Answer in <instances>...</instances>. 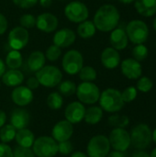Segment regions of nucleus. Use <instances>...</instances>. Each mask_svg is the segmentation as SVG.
<instances>
[{
  "instance_id": "obj_3",
  "label": "nucleus",
  "mask_w": 156,
  "mask_h": 157,
  "mask_svg": "<svg viewBox=\"0 0 156 157\" xmlns=\"http://www.w3.org/2000/svg\"><path fill=\"white\" fill-rule=\"evenodd\" d=\"M36 77L40 85L45 87L57 86L63 79L61 70L53 65H44L40 70L36 72Z\"/></svg>"
},
{
  "instance_id": "obj_12",
  "label": "nucleus",
  "mask_w": 156,
  "mask_h": 157,
  "mask_svg": "<svg viewBox=\"0 0 156 157\" xmlns=\"http://www.w3.org/2000/svg\"><path fill=\"white\" fill-rule=\"evenodd\" d=\"M29 40V34L27 29L18 26L12 29L8 34V44L12 50H21L27 46Z\"/></svg>"
},
{
  "instance_id": "obj_22",
  "label": "nucleus",
  "mask_w": 156,
  "mask_h": 157,
  "mask_svg": "<svg viewBox=\"0 0 156 157\" xmlns=\"http://www.w3.org/2000/svg\"><path fill=\"white\" fill-rule=\"evenodd\" d=\"M1 77L2 82L6 86L12 87L20 86L24 81V75L18 69H9L8 71H6Z\"/></svg>"
},
{
  "instance_id": "obj_45",
  "label": "nucleus",
  "mask_w": 156,
  "mask_h": 157,
  "mask_svg": "<svg viewBox=\"0 0 156 157\" xmlns=\"http://www.w3.org/2000/svg\"><path fill=\"white\" fill-rule=\"evenodd\" d=\"M6 119H7V117H6V112L0 109V129H1L5 124H6Z\"/></svg>"
},
{
  "instance_id": "obj_11",
  "label": "nucleus",
  "mask_w": 156,
  "mask_h": 157,
  "mask_svg": "<svg viewBox=\"0 0 156 157\" xmlns=\"http://www.w3.org/2000/svg\"><path fill=\"white\" fill-rule=\"evenodd\" d=\"M108 141L110 147L116 151L125 152L131 146V135L123 128H115L111 131Z\"/></svg>"
},
{
  "instance_id": "obj_26",
  "label": "nucleus",
  "mask_w": 156,
  "mask_h": 157,
  "mask_svg": "<svg viewBox=\"0 0 156 157\" xmlns=\"http://www.w3.org/2000/svg\"><path fill=\"white\" fill-rule=\"evenodd\" d=\"M103 118V109L97 106H92L86 109L84 120L87 124L95 125L100 122Z\"/></svg>"
},
{
  "instance_id": "obj_44",
  "label": "nucleus",
  "mask_w": 156,
  "mask_h": 157,
  "mask_svg": "<svg viewBox=\"0 0 156 157\" xmlns=\"http://www.w3.org/2000/svg\"><path fill=\"white\" fill-rule=\"evenodd\" d=\"M7 27H8V23L6 17L2 13H0V35L4 34L6 31Z\"/></svg>"
},
{
  "instance_id": "obj_1",
  "label": "nucleus",
  "mask_w": 156,
  "mask_h": 157,
  "mask_svg": "<svg viewBox=\"0 0 156 157\" xmlns=\"http://www.w3.org/2000/svg\"><path fill=\"white\" fill-rule=\"evenodd\" d=\"M120 12L118 8L110 4L101 6L94 16V24L99 31L109 32L117 28L120 22Z\"/></svg>"
},
{
  "instance_id": "obj_37",
  "label": "nucleus",
  "mask_w": 156,
  "mask_h": 157,
  "mask_svg": "<svg viewBox=\"0 0 156 157\" xmlns=\"http://www.w3.org/2000/svg\"><path fill=\"white\" fill-rule=\"evenodd\" d=\"M121 97L124 103H130L133 101L137 97V88H135L134 86H129L125 88L121 93Z\"/></svg>"
},
{
  "instance_id": "obj_10",
  "label": "nucleus",
  "mask_w": 156,
  "mask_h": 157,
  "mask_svg": "<svg viewBox=\"0 0 156 157\" xmlns=\"http://www.w3.org/2000/svg\"><path fill=\"white\" fill-rule=\"evenodd\" d=\"M65 17L74 23H81L88 18L89 10L81 1H72L64 7Z\"/></svg>"
},
{
  "instance_id": "obj_24",
  "label": "nucleus",
  "mask_w": 156,
  "mask_h": 157,
  "mask_svg": "<svg viewBox=\"0 0 156 157\" xmlns=\"http://www.w3.org/2000/svg\"><path fill=\"white\" fill-rule=\"evenodd\" d=\"M45 62H46L45 54L40 51H34L28 57L27 65L30 71L36 73L45 65Z\"/></svg>"
},
{
  "instance_id": "obj_28",
  "label": "nucleus",
  "mask_w": 156,
  "mask_h": 157,
  "mask_svg": "<svg viewBox=\"0 0 156 157\" xmlns=\"http://www.w3.org/2000/svg\"><path fill=\"white\" fill-rule=\"evenodd\" d=\"M97 31V28L93 21L91 20H85L79 23L77 27V33L79 37L82 39H90L92 38Z\"/></svg>"
},
{
  "instance_id": "obj_9",
  "label": "nucleus",
  "mask_w": 156,
  "mask_h": 157,
  "mask_svg": "<svg viewBox=\"0 0 156 157\" xmlns=\"http://www.w3.org/2000/svg\"><path fill=\"white\" fill-rule=\"evenodd\" d=\"M62 66L64 72L68 75H77L84 66V58L82 53L77 50L68 51L63 58Z\"/></svg>"
},
{
  "instance_id": "obj_29",
  "label": "nucleus",
  "mask_w": 156,
  "mask_h": 157,
  "mask_svg": "<svg viewBox=\"0 0 156 157\" xmlns=\"http://www.w3.org/2000/svg\"><path fill=\"white\" fill-rule=\"evenodd\" d=\"M16 132L17 130L11 124L4 125L0 129V141L3 144H7L12 142L15 139Z\"/></svg>"
},
{
  "instance_id": "obj_19",
  "label": "nucleus",
  "mask_w": 156,
  "mask_h": 157,
  "mask_svg": "<svg viewBox=\"0 0 156 157\" xmlns=\"http://www.w3.org/2000/svg\"><path fill=\"white\" fill-rule=\"evenodd\" d=\"M103 66L107 69H115L120 63V55L117 50L108 47L103 50L100 57Z\"/></svg>"
},
{
  "instance_id": "obj_21",
  "label": "nucleus",
  "mask_w": 156,
  "mask_h": 157,
  "mask_svg": "<svg viewBox=\"0 0 156 157\" xmlns=\"http://www.w3.org/2000/svg\"><path fill=\"white\" fill-rule=\"evenodd\" d=\"M109 41L112 46L117 51L124 50L128 46L129 38L126 31L120 28H116L111 31Z\"/></svg>"
},
{
  "instance_id": "obj_46",
  "label": "nucleus",
  "mask_w": 156,
  "mask_h": 157,
  "mask_svg": "<svg viewBox=\"0 0 156 157\" xmlns=\"http://www.w3.org/2000/svg\"><path fill=\"white\" fill-rule=\"evenodd\" d=\"M107 157H125V154H124V152H120V151L114 150L113 152L108 153Z\"/></svg>"
},
{
  "instance_id": "obj_16",
  "label": "nucleus",
  "mask_w": 156,
  "mask_h": 157,
  "mask_svg": "<svg viewBox=\"0 0 156 157\" xmlns=\"http://www.w3.org/2000/svg\"><path fill=\"white\" fill-rule=\"evenodd\" d=\"M36 26L42 32L50 33L55 31L58 27V18L51 13H42L36 17Z\"/></svg>"
},
{
  "instance_id": "obj_55",
  "label": "nucleus",
  "mask_w": 156,
  "mask_h": 157,
  "mask_svg": "<svg viewBox=\"0 0 156 157\" xmlns=\"http://www.w3.org/2000/svg\"><path fill=\"white\" fill-rule=\"evenodd\" d=\"M0 88H1V81H0Z\"/></svg>"
},
{
  "instance_id": "obj_33",
  "label": "nucleus",
  "mask_w": 156,
  "mask_h": 157,
  "mask_svg": "<svg viewBox=\"0 0 156 157\" xmlns=\"http://www.w3.org/2000/svg\"><path fill=\"white\" fill-rule=\"evenodd\" d=\"M130 119L125 115L114 114L108 118V123L114 128H125L129 125Z\"/></svg>"
},
{
  "instance_id": "obj_48",
  "label": "nucleus",
  "mask_w": 156,
  "mask_h": 157,
  "mask_svg": "<svg viewBox=\"0 0 156 157\" xmlns=\"http://www.w3.org/2000/svg\"><path fill=\"white\" fill-rule=\"evenodd\" d=\"M131 157H151L150 156V155L149 154H147L146 152H144V151H137V152H135L133 155H132V156Z\"/></svg>"
},
{
  "instance_id": "obj_31",
  "label": "nucleus",
  "mask_w": 156,
  "mask_h": 157,
  "mask_svg": "<svg viewBox=\"0 0 156 157\" xmlns=\"http://www.w3.org/2000/svg\"><path fill=\"white\" fill-rule=\"evenodd\" d=\"M63 98L59 92H52L47 98V105L52 110L60 109L63 107Z\"/></svg>"
},
{
  "instance_id": "obj_54",
  "label": "nucleus",
  "mask_w": 156,
  "mask_h": 157,
  "mask_svg": "<svg viewBox=\"0 0 156 157\" xmlns=\"http://www.w3.org/2000/svg\"><path fill=\"white\" fill-rule=\"evenodd\" d=\"M154 29H155L156 31V17L154 18Z\"/></svg>"
},
{
  "instance_id": "obj_5",
  "label": "nucleus",
  "mask_w": 156,
  "mask_h": 157,
  "mask_svg": "<svg viewBox=\"0 0 156 157\" xmlns=\"http://www.w3.org/2000/svg\"><path fill=\"white\" fill-rule=\"evenodd\" d=\"M131 144L134 148L139 150H143L147 148L152 140L153 132L150 127L146 124H139L135 126L131 132Z\"/></svg>"
},
{
  "instance_id": "obj_15",
  "label": "nucleus",
  "mask_w": 156,
  "mask_h": 157,
  "mask_svg": "<svg viewBox=\"0 0 156 157\" xmlns=\"http://www.w3.org/2000/svg\"><path fill=\"white\" fill-rule=\"evenodd\" d=\"M12 101L19 107H25L33 100V92L25 86H18L14 88L11 93Z\"/></svg>"
},
{
  "instance_id": "obj_35",
  "label": "nucleus",
  "mask_w": 156,
  "mask_h": 157,
  "mask_svg": "<svg viewBox=\"0 0 156 157\" xmlns=\"http://www.w3.org/2000/svg\"><path fill=\"white\" fill-rule=\"evenodd\" d=\"M61 55H62V50H61V48L58 47V46H56V45H54V44L51 45L47 49V51L45 52V57L50 62H56L60 58Z\"/></svg>"
},
{
  "instance_id": "obj_39",
  "label": "nucleus",
  "mask_w": 156,
  "mask_h": 157,
  "mask_svg": "<svg viewBox=\"0 0 156 157\" xmlns=\"http://www.w3.org/2000/svg\"><path fill=\"white\" fill-rule=\"evenodd\" d=\"M13 156L14 157H35L33 151L30 148L21 147L19 145L16 146L13 149Z\"/></svg>"
},
{
  "instance_id": "obj_50",
  "label": "nucleus",
  "mask_w": 156,
  "mask_h": 157,
  "mask_svg": "<svg viewBox=\"0 0 156 157\" xmlns=\"http://www.w3.org/2000/svg\"><path fill=\"white\" fill-rule=\"evenodd\" d=\"M71 157H88L86 154L83 153V152H74L72 154Z\"/></svg>"
},
{
  "instance_id": "obj_47",
  "label": "nucleus",
  "mask_w": 156,
  "mask_h": 157,
  "mask_svg": "<svg viewBox=\"0 0 156 157\" xmlns=\"http://www.w3.org/2000/svg\"><path fill=\"white\" fill-rule=\"evenodd\" d=\"M39 2H40V5L45 8L50 7L52 4V0H39Z\"/></svg>"
},
{
  "instance_id": "obj_7",
  "label": "nucleus",
  "mask_w": 156,
  "mask_h": 157,
  "mask_svg": "<svg viewBox=\"0 0 156 157\" xmlns=\"http://www.w3.org/2000/svg\"><path fill=\"white\" fill-rule=\"evenodd\" d=\"M110 151L108 138L98 134L90 139L86 146V155L88 157H107Z\"/></svg>"
},
{
  "instance_id": "obj_23",
  "label": "nucleus",
  "mask_w": 156,
  "mask_h": 157,
  "mask_svg": "<svg viewBox=\"0 0 156 157\" xmlns=\"http://www.w3.org/2000/svg\"><path fill=\"white\" fill-rule=\"evenodd\" d=\"M134 6L143 17H152L156 13V0H135Z\"/></svg>"
},
{
  "instance_id": "obj_56",
  "label": "nucleus",
  "mask_w": 156,
  "mask_h": 157,
  "mask_svg": "<svg viewBox=\"0 0 156 157\" xmlns=\"http://www.w3.org/2000/svg\"><path fill=\"white\" fill-rule=\"evenodd\" d=\"M58 1H63V0H58Z\"/></svg>"
},
{
  "instance_id": "obj_49",
  "label": "nucleus",
  "mask_w": 156,
  "mask_h": 157,
  "mask_svg": "<svg viewBox=\"0 0 156 157\" xmlns=\"http://www.w3.org/2000/svg\"><path fill=\"white\" fill-rule=\"evenodd\" d=\"M5 72H6V63H5L4 61L0 58V77L4 75Z\"/></svg>"
},
{
  "instance_id": "obj_13",
  "label": "nucleus",
  "mask_w": 156,
  "mask_h": 157,
  "mask_svg": "<svg viewBox=\"0 0 156 157\" xmlns=\"http://www.w3.org/2000/svg\"><path fill=\"white\" fill-rule=\"evenodd\" d=\"M73 133H74L73 124L66 120L58 121L53 126L51 131V136L57 143L70 140Z\"/></svg>"
},
{
  "instance_id": "obj_14",
  "label": "nucleus",
  "mask_w": 156,
  "mask_h": 157,
  "mask_svg": "<svg viewBox=\"0 0 156 157\" xmlns=\"http://www.w3.org/2000/svg\"><path fill=\"white\" fill-rule=\"evenodd\" d=\"M86 108L80 101H74L70 103L64 110L65 120L72 124H77L84 120Z\"/></svg>"
},
{
  "instance_id": "obj_53",
  "label": "nucleus",
  "mask_w": 156,
  "mask_h": 157,
  "mask_svg": "<svg viewBox=\"0 0 156 157\" xmlns=\"http://www.w3.org/2000/svg\"><path fill=\"white\" fill-rule=\"evenodd\" d=\"M151 157H156V148H154L153 151H152V154L150 155Z\"/></svg>"
},
{
  "instance_id": "obj_4",
  "label": "nucleus",
  "mask_w": 156,
  "mask_h": 157,
  "mask_svg": "<svg viewBox=\"0 0 156 157\" xmlns=\"http://www.w3.org/2000/svg\"><path fill=\"white\" fill-rule=\"evenodd\" d=\"M32 151L35 156L54 157L58 154V143L50 136H40L34 141Z\"/></svg>"
},
{
  "instance_id": "obj_51",
  "label": "nucleus",
  "mask_w": 156,
  "mask_h": 157,
  "mask_svg": "<svg viewBox=\"0 0 156 157\" xmlns=\"http://www.w3.org/2000/svg\"><path fill=\"white\" fill-rule=\"evenodd\" d=\"M135 0H120V3H123V4H131V3H132V2H134Z\"/></svg>"
},
{
  "instance_id": "obj_6",
  "label": "nucleus",
  "mask_w": 156,
  "mask_h": 157,
  "mask_svg": "<svg viewBox=\"0 0 156 157\" xmlns=\"http://www.w3.org/2000/svg\"><path fill=\"white\" fill-rule=\"evenodd\" d=\"M126 33L129 40L134 44L144 43L149 36V29L145 22L140 19H134L129 22L126 27Z\"/></svg>"
},
{
  "instance_id": "obj_41",
  "label": "nucleus",
  "mask_w": 156,
  "mask_h": 157,
  "mask_svg": "<svg viewBox=\"0 0 156 157\" xmlns=\"http://www.w3.org/2000/svg\"><path fill=\"white\" fill-rule=\"evenodd\" d=\"M12 1L18 7L28 9V8H31L32 6H34L38 3L39 0H12Z\"/></svg>"
},
{
  "instance_id": "obj_17",
  "label": "nucleus",
  "mask_w": 156,
  "mask_h": 157,
  "mask_svg": "<svg viewBox=\"0 0 156 157\" xmlns=\"http://www.w3.org/2000/svg\"><path fill=\"white\" fill-rule=\"evenodd\" d=\"M120 69L124 76L129 79H138L143 74V68L140 62L132 58H127L122 61Z\"/></svg>"
},
{
  "instance_id": "obj_38",
  "label": "nucleus",
  "mask_w": 156,
  "mask_h": 157,
  "mask_svg": "<svg viewBox=\"0 0 156 157\" xmlns=\"http://www.w3.org/2000/svg\"><path fill=\"white\" fill-rule=\"evenodd\" d=\"M20 26L25 29H30L36 26V17L31 14H25L19 19Z\"/></svg>"
},
{
  "instance_id": "obj_2",
  "label": "nucleus",
  "mask_w": 156,
  "mask_h": 157,
  "mask_svg": "<svg viewBox=\"0 0 156 157\" xmlns=\"http://www.w3.org/2000/svg\"><path fill=\"white\" fill-rule=\"evenodd\" d=\"M100 108L107 112L115 113L120 111L124 107V101L121 97V92L115 88H107L99 97Z\"/></svg>"
},
{
  "instance_id": "obj_27",
  "label": "nucleus",
  "mask_w": 156,
  "mask_h": 157,
  "mask_svg": "<svg viewBox=\"0 0 156 157\" xmlns=\"http://www.w3.org/2000/svg\"><path fill=\"white\" fill-rule=\"evenodd\" d=\"M6 66L9 69H19L23 64V57L19 51L11 50L6 57Z\"/></svg>"
},
{
  "instance_id": "obj_40",
  "label": "nucleus",
  "mask_w": 156,
  "mask_h": 157,
  "mask_svg": "<svg viewBox=\"0 0 156 157\" xmlns=\"http://www.w3.org/2000/svg\"><path fill=\"white\" fill-rule=\"evenodd\" d=\"M73 150H74L73 144L69 140L58 143V153H60L61 155H67L71 154L73 152Z\"/></svg>"
},
{
  "instance_id": "obj_25",
  "label": "nucleus",
  "mask_w": 156,
  "mask_h": 157,
  "mask_svg": "<svg viewBox=\"0 0 156 157\" xmlns=\"http://www.w3.org/2000/svg\"><path fill=\"white\" fill-rule=\"evenodd\" d=\"M15 139H16L17 145L21 147L30 148L34 144L35 136H34V133L30 130L25 128V129H20L17 131Z\"/></svg>"
},
{
  "instance_id": "obj_20",
  "label": "nucleus",
  "mask_w": 156,
  "mask_h": 157,
  "mask_svg": "<svg viewBox=\"0 0 156 157\" xmlns=\"http://www.w3.org/2000/svg\"><path fill=\"white\" fill-rule=\"evenodd\" d=\"M29 114L24 109H17L13 110L10 116V124L17 131L25 129L29 123Z\"/></svg>"
},
{
  "instance_id": "obj_52",
  "label": "nucleus",
  "mask_w": 156,
  "mask_h": 157,
  "mask_svg": "<svg viewBox=\"0 0 156 157\" xmlns=\"http://www.w3.org/2000/svg\"><path fill=\"white\" fill-rule=\"evenodd\" d=\"M153 141L155 143V144H156V129L153 132Z\"/></svg>"
},
{
  "instance_id": "obj_30",
  "label": "nucleus",
  "mask_w": 156,
  "mask_h": 157,
  "mask_svg": "<svg viewBox=\"0 0 156 157\" xmlns=\"http://www.w3.org/2000/svg\"><path fill=\"white\" fill-rule=\"evenodd\" d=\"M58 89H59V93L62 96H65V97H71L74 94H75L76 92V85L74 82L71 81V80H65L61 82L58 85Z\"/></svg>"
},
{
  "instance_id": "obj_18",
  "label": "nucleus",
  "mask_w": 156,
  "mask_h": 157,
  "mask_svg": "<svg viewBox=\"0 0 156 157\" xmlns=\"http://www.w3.org/2000/svg\"><path fill=\"white\" fill-rule=\"evenodd\" d=\"M76 40L74 31L71 29H62L55 32L53 36V44L62 48L70 47Z\"/></svg>"
},
{
  "instance_id": "obj_43",
  "label": "nucleus",
  "mask_w": 156,
  "mask_h": 157,
  "mask_svg": "<svg viewBox=\"0 0 156 157\" xmlns=\"http://www.w3.org/2000/svg\"><path fill=\"white\" fill-rule=\"evenodd\" d=\"M27 87H29L30 90H35L37 89L39 86H40V83L37 79L36 76H32V77H29L28 80H27Z\"/></svg>"
},
{
  "instance_id": "obj_36",
  "label": "nucleus",
  "mask_w": 156,
  "mask_h": 157,
  "mask_svg": "<svg viewBox=\"0 0 156 157\" xmlns=\"http://www.w3.org/2000/svg\"><path fill=\"white\" fill-rule=\"evenodd\" d=\"M153 86H154V83H153L152 79H150L147 76L141 77L139 79V81L137 82V89L143 93L149 92L153 88Z\"/></svg>"
},
{
  "instance_id": "obj_32",
  "label": "nucleus",
  "mask_w": 156,
  "mask_h": 157,
  "mask_svg": "<svg viewBox=\"0 0 156 157\" xmlns=\"http://www.w3.org/2000/svg\"><path fill=\"white\" fill-rule=\"evenodd\" d=\"M78 75L83 82H92L97 79V73L94 67L87 65L82 67V69L78 73Z\"/></svg>"
},
{
  "instance_id": "obj_42",
  "label": "nucleus",
  "mask_w": 156,
  "mask_h": 157,
  "mask_svg": "<svg viewBox=\"0 0 156 157\" xmlns=\"http://www.w3.org/2000/svg\"><path fill=\"white\" fill-rule=\"evenodd\" d=\"M0 157H14L13 150L6 144H0Z\"/></svg>"
},
{
  "instance_id": "obj_8",
  "label": "nucleus",
  "mask_w": 156,
  "mask_h": 157,
  "mask_svg": "<svg viewBox=\"0 0 156 157\" xmlns=\"http://www.w3.org/2000/svg\"><path fill=\"white\" fill-rule=\"evenodd\" d=\"M75 94L81 103L93 105L98 101L100 90L98 86L92 82H83L76 87Z\"/></svg>"
},
{
  "instance_id": "obj_34",
  "label": "nucleus",
  "mask_w": 156,
  "mask_h": 157,
  "mask_svg": "<svg viewBox=\"0 0 156 157\" xmlns=\"http://www.w3.org/2000/svg\"><path fill=\"white\" fill-rule=\"evenodd\" d=\"M133 59H135L138 62L144 61L148 56V49L143 44H137L132 51Z\"/></svg>"
},
{
  "instance_id": "obj_57",
  "label": "nucleus",
  "mask_w": 156,
  "mask_h": 157,
  "mask_svg": "<svg viewBox=\"0 0 156 157\" xmlns=\"http://www.w3.org/2000/svg\"><path fill=\"white\" fill-rule=\"evenodd\" d=\"M155 45H156V43H155Z\"/></svg>"
}]
</instances>
